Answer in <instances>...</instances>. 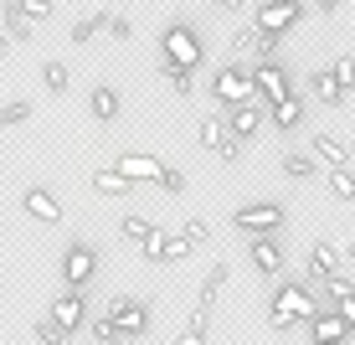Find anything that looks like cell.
<instances>
[{
  "instance_id": "cell-1",
  "label": "cell",
  "mask_w": 355,
  "mask_h": 345,
  "mask_svg": "<svg viewBox=\"0 0 355 345\" xmlns=\"http://www.w3.org/2000/svg\"><path fill=\"white\" fill-rule=\"evenodd\" d=\"M314 314H320V304H314L309 283H278L273 304H268V325H273L278 335H284V330H293V325H309Z\"/></svg>"
},
{
  "instance_id": "cell-2",
  "label": "cell",
  "mask_w": 355,
  "mask_h": 345,
  "mask_svg": "<svg viewBox=\"0 0 355 345\" xmlns=\"http://www.w3.org/2000/svg\"><path fill=\"white\" fill-rule=\"evenodd\" d=\"M160 52H165V62L191 67V72L206 62V42H201V31H196L191 21H170L165 36H160Z\"/></svg>"
},
{
  "instance_id": "cell-3",
  "label": "cell",
  "mask_w": 355,
  "mask_h": 345,
  "mask_svg": "<svg viewBox=\"0 0 355 345\" xmlns=\"http://www.w3.org/2000/svg\"><path fill=\"white\" fill-rule=\"evenodd\" d=\"M248 98H258L252 93V67H242L237 57H232V62H222L211 72V103L232 108V103H248Z\"/></svg>"
},
{
  "instance_id": "cell-4",
  "label": "cell",
  "mask_w": 355,
  "mask_h": 345,
  "mask_svg": "<svg viewBox=\"0 0 355 345\" xmlns=\"http://www.w3.org/2000/svg\"><path fill=\"white\" fill-rule=\"evenodd\" d=\"M284 221H288V206L284 201H252V206H237V212H232V227L248 232V237L284 232Z\"/></svg>"
},
{
  "instance_id": "cell-5",
  "label": "cell",
  "mask_w": 355,
  "mask_h": 345,
  "mask_svg": "<svg viewBox=\"0 0 355 345\" xmlns=\"http://www.w3.org/2000/svg\"><path fill=\"white\" fill-rule=\"evenodd\" d=\"M103 319L114 325V335H124V340H139L144 330H150V304H144V299H134V294H119V299L103 310Z\"/></svg>"
},
{
  "instance_id": "cell-6",
  "label": "cell",
  "mask_w": 355,
  "mask_h": 345,
  "mask_svg": "<svg viewBox=\"0 0 355 345\" xmlns=\"http://www.w3.org/2000/svg\"><path fill=\"white\" fill-rule=\"evenodd\" d=\"M57 268H62V283H67V289H88V283L98 278V248H93V242H67Z\"/></svg>"
},
{
  "instance_id": "cell-7",
  "label": "cell",
  "mask_w": 355,
  "mask_h": 345,
  "mask_svg": "<svg viewBox=\"0 0 355 345\" xmlns=\"http://www.w3.org/2000/svg\"><path fill=\"white\" fill-rule=\"evenodd\" d=\"M299 21H304V0H263L258 16H252V26L263 36H288Z\"/></svg>"
},
{
  "instance_id": "cell-8",
  "label": "cell",
  "mask_w": 355,
  "mask_h": 345,
  "mask_svg": "<svg viewBox=\"0 0 355 345\" xmlns=\"http://www.w3.org/2000/svg\"><path fill=\"white\" fill-rule=\"evenodd\" d=\"M252 93H258L268 108H273L278 98L293 93V72L284 67V57H273V62H258V67H252Z\"/></svg>"
},
{
  "instance_id": "cell-9",
  "label": "cell",
  "mask_w": 355,
  "mask_h": 345,
  "mask_svg": "<svg viewBox=\"0 0 355 345\" xmlns=\"http://www.w3.org/2000/svg\"><path fill=\"white\" fill-rule=\"evenodd\" d=\"M248 258H252V268H258L263 278H278V274L288 268V253H284V242H278V232L252 237V242H248Z\"/></svg>"
},
{
  "instance_id": "cell-10",
  "label": "cell",
  "mask_w": 355,
  "mask_h": 345,
  "mask_svg": "<svg viewBox=\"0 0 355 345\" xmlns=\"http://www.w3.org/2000/svg\"><path fill=\"white\" fill-rule=\"evenodd\" d=\"M46 314H52L67 335H78V330L88 325V299H83V289H62L52 304H46Z\"/></svg>"
},
{
  "instance_id": "cell-11",
  "label": "cell",
  "mask_w": 355,
  "mask_h": 345,
  "mask_svg": "<svg viewBox=\"0 0 355 345\" xmlns=\"http://www.w3.org/2000/svg\"><path fill=\"white\" fill-rule=\"evenodd\" d=\"M21 212H26L31 221H42V227H62V201H57L46 186H26V196H21Z\"/></svg>"
},
{
  "instance_id": "cell-12",
  "label": "cell",
  "mask_w": 355,
  "mask_h": 345,
  "mask_svg": "<svg viewBox=\"0 0 355 345\" xmlns=\"http://www.w3.org/2000/svg\"><path fill=\"white\" fill-rule=\"evenodd\" d=\"M222 119H227V134H232V140H242V144L258 140V129L268 124V114H263L258 103H252V98H248V103H232Z\"/></svg>"
},
{
  "instance_id": "cell-13",
  "label": "cell",
  "mask_w": 355,
  "mask_h": 345,
  "mask_svg": "<svg viewBox=\"0 0 355 345\" xmlns=\"http://www.w3.org/2000/svg\"><path fill=\"white\" fill-rule=\"evenodd\" d=\"M119 108H124V98H119L114 83H93V93H88V114H93V124H114Z\"/></svg>"
},
{
  "instance_id": "cell-14",
  "label": "cell",
  "mask_w": 355,
  "mask_h": 345,
  "mask_svg": "<svg viewBox=\"0 0 355 345\" xmlns=\"http://www.w3.org/2000/svg\"><path fill=\"white\" fill-rule=\"evenodd\" d=\"M114 165L124 170L134 186H155V180H160V170H165V160H155V155H119Z\"/></svg>"
},
{
  "instance_id": "cell-15",
  "label": "cell",
  "mask_w": 355,
  "mask_h": 345,
  "mask_svg": "<svg viewBox=\"0 0 355 345\" xmlns=\"http://www.w3.org/2000/svg\"><path fill=\"white\" fill-rule=\"evenodd\" d=\"M309 155L324 160V165H355V150L340 140V134H314V140H309Z\"/></svg>"
},
{
  "instance_id": "cell-16",
  "label": "cell",
  "mask_w": 355,
  "mask_h": 345,
  "mask_svg": "<svg viewBox=\"0 0 355 345\" xmlns=\"http://www.w3.org/2000/svg\"><path fill=\"white\" fill-rule=\"evenodd\" d=\"M309 330H314V340H324V345H345L355 335L345 319H340V310H320V314L309 319Z\"/></svg>"
},
{
  "instance_id": "cell-17",
  "label": "cell",
  "mask_w": 355,
  "mask_h": 345,
  "mask_svg": "<svg viewBox=\"0 0 355 345\" xmlns=\"http://www.w3.org/2000/svg\"><path fill=\"white\" fill-rule=\"evenodd\" d=\"M227 274H232L227 263H211V268H206V278H201V294H196V310H206V314L216 310V299H222V289H227Z\"/></svg>"
},
{
  "instance_id": "cell-18",
  "label": "cell",
  "mask_w": 355,
  "mask_h": 345,
  "mask_svg": "<svg viewBox=\"0 0 355 345\" xmlns=\"http://www.w3.org/2000/svg\"><path fill=\"white\" fill-rule=\"evenodd\" d=\"M268 124H278V134H288V129H299L304 124V98L299 93H288V98H278L273 108H268Z\"/></svg>"
},
{
  "instance_id": "cell-19",
  "label": "cell",
  "mask_w": 355,
  "mask_h": 345,
  "mask_svg": "<svg viewBox=\"0 0 355 345\" xmlns=\"http://www.w3.org/2000/svg\"><path fill=\"white\" fill-rule=\"evenodd\" d=\"M88 186H93L98 196H129V191H134V180H129V176H124L119 165H98Z\"/></svg>"
},
{
  "instance_id": "cell-20",
  "label": "cell",
  "mask_w": 355,
  "mask_h": 345,
  "mask_svg": "<svg viewBox=\"0 0 355 345\" xmlns=\"http://www.w3.org/2000/svg\"><path fill=\"white\" fill-rule=\"evenodd\" d=\"M304 268H309V278H314V283H324V278H335V274H340V253L329 248V242H314V248H309V263H304Z\"/></svg>"
},
{
  "instance_id": "cell-21",
  "label": "cell",
  "mask_w": 355,
  "mask_h": 345,
  "mask_svg": "<svg viewBox=\"0 0 355 345\" xmlns=\"http://www.w3.org/2000/svg\"><path fill=\"white\" fill-rule=\"evenodd\" d=\"M309 93L320 98L324 108H340V103H345V88H340V83H335V72H329V67L309 72Z\"/></svg>"
},
{
  "instance_id": "cell-22",
  "label": "cell",
  "mask_w": 355,
  "mask_h": 345,
  "mask_svg": "<svg viewBox=\"0 0 355 345\" xmlns=\"http://www.w3.org/2000/svg\"><path fill=\"white\" fill-rule=\"evenodd\" d=\"M196 144L216 155V150H222V144H227V119H222V114H206L201 124H196Z\"/></svg>"
},
{
  "instance_id": "cell-23",
  "label": "cell",
  "mask_w": 355,
  "mask_h": 345,
  "mask_svg": "<svg viewBox=\"0 0 355 345\" xmlns=\"http://www.w3.org/2000/svg\"><path fill=\"white\" fill-rule=\"evenodd\" d=\"M278 170H284L288 180H314V170H320V160H314L309 150H288L284 160H278Z\"/></svg>"
},
{
  "instance_id": "cell-24",
  "label": "cell",
  "mask_w": 355,
  "mask_h": 345,
  "mask_svg": "<svg viewBox=\"0 0 355 345\" xmlns=\"http://www.w3.org/2000/svg\"><path fill=\"white\" fill-rule=\"evenodd\" d=\"M103 31H108V10H93V16H78V21H72V42H78V47L98 42Z\"/></svg>"
},
{
  "instance_id": "cell-25",
  "label": "cell",
  "mask_w": 355,
  "mask_h": 345,
  "mask_svg": "<svg viewBox=\"0 0 355 345\" xmlns=\"http://www.w3.org/2000/svg\"><path fill=\"white\" fill-rule=\"evenodd\" d=\"M329 196L335 201H355V165H329Z\"/></svg>"
},
{
  "instance_id": "cell-26",
  "label": "cell",
  "mask_w": 355,
  "mask_h": 345,
  "mask_svg": "<svg viewBox=\"0 0 355 345\" xmlns=\"http://www.w3.org/2000/svg\"><path fill=\"white\" fill-rule=\"evenodd\" d=\"M206 325H211V314H206V310H191L186 330H180V335L170 340V345H206V335H211V330H206Z\"/></svg>"
},
{
  "instance_id": "cell-27",
  "label": "cell",
  "mask_w": 355,
  "mask_h": 345,
  "mask_svg": "<svg viewBox=\"0 0 355 345\" xmlns=\"http://www.w3.org/2000/svg\"><path fill=\"white\" fill-rule=\"evenodd\" d=\"M31 26H36V21L26 16V6H21V0H6V36H10V42L31 36Z\"/></svg>"
},
{
  "instance_id": "cell-28",
  "label": "cell",
  "mask_w": 355,
  "mask_h": 345,
  "mask_svg": "<svg viewBox=\"0 0 355 345\" xmlns=\"http://www.w3.org/2000/svg\"><path fill=\"white\" fill-rule=\"evenodd\" d=\"M42 83H46V93H67L72 88V72H67L62 57H46L42 62Z\"/></svg>"
},
{
  "instance_id": "cell-29",
  "label": "cell",
  "mask_w": 355,
  "mask_h": 345,
  "mask_svg": "<svg viewBox=\"0 0 355 345\" xmlns=\"http://www.w3.org/2000/svg\"><path fill=\"white\" fill-rule=\"evenodd\" d=\"M31 340H36V345H72V335H67L62 325H57L52 314H42V319L31 325Z\"/></svg>"
},
{
  "instance_id": "cell-30",
  "label": "cell",
  "mask_w": 355,
  "mask_h": 345,
  "mask_svg": "<svg viewBox=\"0 0 355 345\" xmlns=\"http://www.w3.org/2000/svg\"><path fill=\"white\" fill-rule=\"evenodd\" d=\"M165 83H170V93H175V98H196V72L191 67L165 62Z\"/></svg>"
},
{
  "instance_id": "cell-31",
  "label": "cell",
  "mask_w": 355,
  "mask_h": 345,
  "mask_svg": "<svg viewBox=\"0 0 355 345\" xmlns=\"http://www.w3.org/2000/svg\"><path fill=\"white\" fill-rule=\"evenodd\" d=\"M180 237H186L191 248H211V221L206 217H186L180 221Z\"/></svg>"
},
{
  "instance_id": "cell-32",
  "label": "cell",
  "mask_w": 355,
  "mask_h": 345,
  "mask_svg": "<svg viewBox=\"0 0 355 345\" xmlns=\"http://www.w3.org/2000/svg\"><path fill=\"white\" fill-rule=\"evenodd\" d=\"M31 119V98H10V103H0V129H16Z\"/></svg>"
},
{
  "instance_id": "cell-33",
  "label": "cell",
  "mask_w": 355,
  "mask_h": 345,
  "mask_svg": "<svg viewBox=\"0 0 355 345\" xmlns=\"http://www.w3.org/2000/svg\"><path fill=\"white\" fill-rule=\"evenodd\" d=\"M119 237H124V242H144V237H150V217L129 212L124 221H119Z\"/></svg>"
},
{
  "instance_id": "cell-34",
  "label": "cell",
  "mask_w": 355,
  "mask_h": 345,
  "mask_svg": "<svg viewBox=\"0 0 355 345\" xmlns=\"http://www.w3.org/2000/svg\"><path fill=\"white\" fill-rule=\"evenodd\" d=\"M180 258H191V242L180 237V232H165V248H160V268H165V263H180Z\"/></svg>"
},
{
  "instance_id": "cell-35",
  "label": "cell",
  "mask_w": 355,
  "mask_h": 345,
  "mask_svg": "<svg viewBox=\"0 0 355 345\" xmlns=\"http://www.w3.org/2000/svg\"><path fill=\"white\" fill-rule=\"evenodd\" d=\"M329 72H335V83H340L345 93H355V57H350V52H340L335 62H329Z\"/></svg>"
},
{
  "instance_id": "cell-36",
  "label": "cell",
  "mask_w": 355,
  "mask_h": 345,
  "mask_svg": "<svg viewBox=\"0 0 355 345\" xmlns=\"http://www.w3.org/2000/svg\"><path fill=\"white\" fill-rule=\"evenodd\" d=\"M258 26H242V31H232V57H252L258 52Z\"/></svg>"
},
{
  "instance_id": "cell-37",
  "label": "cell",
  "mask_w": 355,
  "mask_h": 345,
  "mask_svg": "<svg viewBox=\"0 0 355 345\" xmlns=\"http://www.w3.org/2000/svg\"><path fill=\"white\" fill-rule=\"evenodd\" d=\"M155 186H160L165 196H180V191H186V176H180L175 165H165V170H160V180H155Z\"/></svg>"
},
{
  "instance_id": "cell-38",
  "label": "cell",
  "mask_w": 355,
  "mask_h": 345,
  "mask_svg": "<svg viewBox=\"0 0 355 345\" xmlns=\"http://www.w3.org/2000/svg\"><path fill=\"white\" fill-rule=\"evenodd\" d=\"M21 6H26V16L36 21V26H42V21L52 16V10H57V0H21Z\"/></svg>"
},
{
  "instance_id": "cell-39",
  "label": "cell",
  "mask_w": 355,
  "mask_h": 345,
  "mask_svg": "<svg viewBox=\"0 0 355 345\" xmlns=\"http://www.w3.org/2000/svg\"><path fill=\"white\" fill-rule=\"evenodd\" d=\"M108 36H114V42H129V36H134V21H129V16H108Z\"/></svg>"
},
{
  "instance_id": "cell-40",
  "label": "cell",
  "mask_w": 355,
  "mask_h": 345,
  "mask_svg": "<svg viewBox=\"0 0 355 345\" xmlns=\"http://www.w3.org/2000/svg\"><path fill=\"white\" fill-rule=\"evenodd\" d=\"M324 289H329V299H335V304H340V299H345V294L355 289V283H350V278H340V274H335V278H324Z\"/></svg>"
},
{
  "instance_id": "cell-41",
  "label": "cell",
  "mask_w": 355,
  "mask_h": 345,
  "mask_svg": "<svg viewBox=\"0 0 355 345\" xmlns=\"http://www.w3.org/2000/svg\"><path fill=\"white\" fill-rule=\"evenodd\" d=\"M216 155H222L227 165H237V160H242V140H232V134H227V144H222V150H216Z\"/></svg>"
},
{
  "instance_id": "cell-42",
  "label": "cell",
  "mask_w": 355,
  "mask_h": 345,
  "mask_svg": "<svg viewBox=\"0 0 355 345\" xmlns=\"http://www.w3.org/2000/svg\"><path fill=\"white\" fill-rule=\"evenodd\" d=\"M335 310H340V319H345V325L355 330V289H350V294H345V299H340V304H335Z\"/></svg>"
},
{
  "instance_id": "cell-43",
  "label": "cell",
  "mask_w": 355,
  "mask_h": 345,
  "mask_svg": "<svg viewBox=\"0 0 355 345\" xmlns=\"http://www.w3.org/2000/svg\"><path fill=\"white\" fill-rule=\"evenodd\" d=\"M314 6H320V16H335V10H340V0H314Z\"/></svg>"
},
{
  "instance_id": "cell-44",
  "label": "cell",
  "mask_w": 355,
  "mask_h": 345,
  "mask_svg": "<svg viewBox=\"0 0 355 345\" xmlns=\"http://www.w3.org/2000/svg\"><path fill=\"white\" fill-rule=\"evenodd\" d=\"M98 345H134V340H124V335H108V340H98Z\"/></svg>"
},
{
  "instance_id": "cell-45",
  "label": "cell",
  "mask_w": 355,
  "mask_h": 345,
  "mask_svg": "<svg viewBox=\"0 0 355 345\" xmlns=\"http://www.w3.org/2000/svg\"><path fill=\"white\" fill-rule=\"evenodd\" d=\"M6 52H10V36H6V31H0V62H6Z\"/></svg>"
},
{
  "instance_id": "cell-46",
  "label": "cell",
  "mask_w": 355,
  "mask_h": 345,
  "mask_svg": "<svg viewBox=\"0 0 355 345\" xmlns=\"http://www.w3.org/2000/svg\"><path fill=\"white\" fill-rule=\"evenodd\" d=\"M216 6H227V10H237V6H248V0H216Z\"/></svg>"
},
{
  "instance_id": "cell-47",
  "label": "cell",
  "mask_w": 355,
  "mask_h": 345,
  "mask_svg": "<svg viewBox=\"0 0 355 345\" xmlns=\"http://www.w3.org/2000/svg\"><path fill=\"white\" fill-rule=\"evenodd\" d=\"M345 258H350V263H355V237H350V242H345Z\"/></svg>"
},
{
  "instance_id": "cell-48",
  "label": "cell",
  "mask_w": 355,
  "mask_h": 345,
  "mask_svg": "<svg viewBox=\"0 0 355 345\" xmlns=\"http://www.w3.org/2000/svg\"><path fill=\"white\" fill-rule=\"evenodd\" d=\"M314 345H324V340H314Z\"/></svg>"
},
{
  "instance_id": "cell-49",
  "label": "cell",
  "mask_w": 355,
  "mask_h": 345,
  "mask_svg": "<svg viewBox=\"0 0 355 345\" xmlns=\"http://www.w3.org/2000/svg\"><path fill=\"white\" fill-rule=\"evenodd\" d=\"M350 206H355V201H350Z\"/></svg>"
},
{
  "instance_id": "cell-50",
  "label": "cell",
  "mask_w": 355,
  "mask_h": 345,
  "mask_svg": "<svg viewBox=\"0 0 355 345\" xmlns=\"http://www.w3.org/2000/svg\"><path fill=\"white\" fill-rule=\"evenodd\" d=\"M31 345H36V340H31Z\"/></svg>"
}]
</instances>
